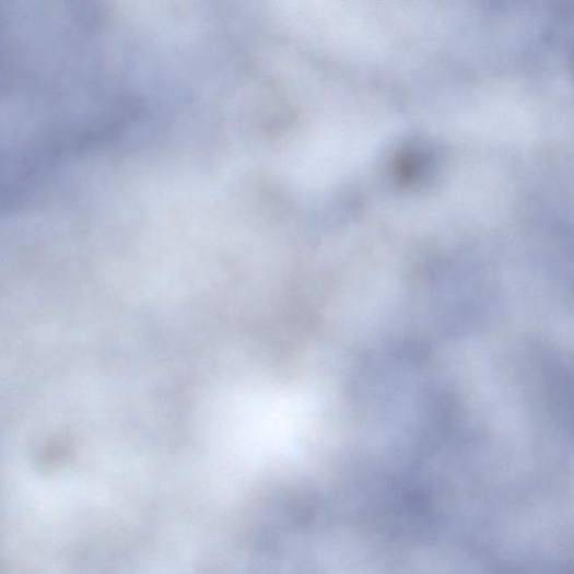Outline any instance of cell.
<instances>
[{
  "label": "cell",
  "instance_id": "6da1fadb",
  "mask_svg": "<svg viewBox=\"0 0 574 574\" xmlns=\"http://www.w3.org/2000/svg\"><path fill=\"white\" fill-rule=\"evenodd\" d=\"M33 185H35V184H33ZM33 185H32V186H33ZM32 186H30V187H32ZM30 187H28V188H30ZM26 189H27V188H26ZM26 189H25V190H26ZM23 191H24V190H23ZM21 192H22V191H21ZM21 192H20V194H21ZM17 195H19V194H17ZM15 196H16V195H15ZM13 197H14V196H13ZM11 198H12V197H11Z\"/></svg>",
  "mask_w": 574,
  "mask_h": 574
}]
</instances>
